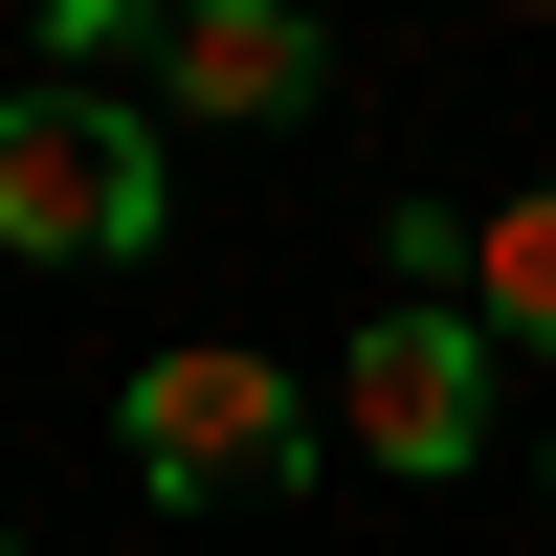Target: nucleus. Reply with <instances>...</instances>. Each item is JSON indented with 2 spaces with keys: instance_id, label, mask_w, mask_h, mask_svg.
<instances>
[{
  "instance_id": "4",
  "label": "nucleus",
  "mask_w": 556,
  "mask_h": 556,
  "mask_svg": "<svg viewBox=\"0 0 556 556\" xmlns=\"http://www.w3.org/2000/svg\"><path fill=\"white\" fill-rule=\"evenodd\" d=\"M312 89V0H156V134H290Z\"/></svg>"
},
{
  "instance_id": "7",
  "label": "nucleus",
  "mask_w": 556,
  "mask_h": 556,
  "mask_svg": "<svg viewBox=\"0 0 556 556\" xmlns=\"http://www.w3.org/2000/svg\"><path fill=\"white\" fill-rule=\"evenodd\" d=\"M0 556H23V534H0Z\"/></svg>"
},
{
  "instance_id": "1",
  "label": "nucleus",
  "mask_w": 556,
  "mask_h": 556,
  "mask_svg": "<svg viewBox=\"0 0 556 556\" xmlns=\"http://www.w3.org/2000/svg\"><path fill=\"white\" fill-rule=\"evenodd\" d=\"M178 223V156H156V112L134 89H0V245L23 267H134Z\"/></svg>"
},
{
  "instance_id": "2",
  "label": "nucleus",
  "mask_w": 556,
  "mask_h": 556,
  "mask_svg": "<svg viewBox=\"0 0 556 556\" xmlns=\"http://www.w3.org/2000/svg\"><path fill=\"white\" fill-rule=\"evenodd\" d=\"M134 490H178V513H267V490L312 468V401H290V356L267 334H178L156 379H134Z\"/></svg>"
},
{
  "instance_id": "6",
  "label": "nucleus",
  "mask_w": 556,
  "mask_h": 556,
  "mask_svg": "<svg viewBox=\"0 0 556 556\" xmlns=\"http://www.w3.org/2000/svg\"><path fill=\"white\" fill-rule=\"evenodd\" d=\"M534 23H556V0H534Z\"/></svg>"
},
{
  "instance_id": "5",
  "label": "nucleus",
  "mask_w": 556,
  "mask_h": 556,
  "mask_svg": "<svg viewBox=\"0 0 556 556\" xmlns=\"http://www.w3.org/2000/svg\"><path fill=\"white\" fill-rule=\"evenodd\" d=\"M445 312H468V334H556V178H513V201L468 223V290Z\"/></svg>"
},
{
  "instance_id": "3",
  "label": "nucleus",
  "mask_w": 556,
  "mask_h": 556,
  "mask_svg": "<svg viewBox=\"0 0 556 556\" xmlns=\"http://www.w3.org/2000/svg\"><path fill=\"white\" fill-rule=\"evenodd\" d=\"M334 445L401 468V490H445L490 445V334H468V312H379V334L334 356Z\"/></svg>"
}]
</instances>
